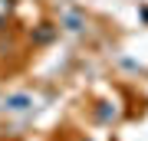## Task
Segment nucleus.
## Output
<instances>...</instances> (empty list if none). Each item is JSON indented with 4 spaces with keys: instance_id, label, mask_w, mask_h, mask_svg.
Masks as SVG:
<instances>
[{
    "instance_id": "f257e3e1",
    "label": "nucleus",
    "mask_w": 148,
    "mask_h": 141,
    "mask_svg": "<svg viewBox=\"0 0 148 141\" xmlns=\"http://www.w3.org/2000/svg\"><path fill=\"white\" fill-rule=\"evenodd\" d=\"M0 26H3V20H0Z\"/></svg>"
}]
</instances>
